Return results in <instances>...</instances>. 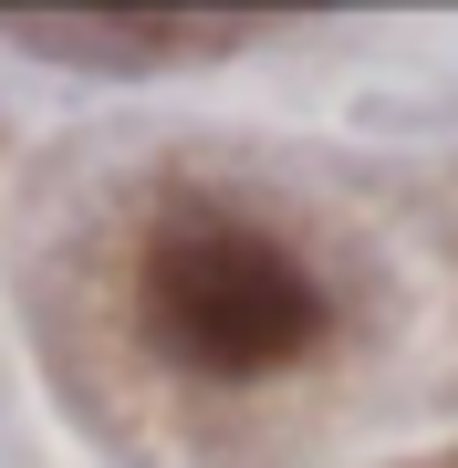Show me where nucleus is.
Instances as JSON below:
<instances>
[{
  "mask_svg": "<svg viewBox=\"0 0 458 468\" xmlns=\"http://www.w3.org/2000/svg\"><path fill=\"white\" fill-rule=\"evenodd\" d=\"M0 32H21V42H115L104 63H156L167 42H208L219 21H198V11H0Z\"/></svg>",
  "mask_w": 458,
  "mask_h": 468,
  "instance_id": "2",
  "label": "nucleus"
},
{
  "mask_svg": "<svg viewBox=\"0 0 458 468\" xmlns=\"http://www.w3.org/2000/svg\"><path fill=\"white\" fill-rule=\"evenodd\" d=\"M146 334L187 375L240 385V375H282L292 354H313L323 292L282 239L229 229V218H187L146 250Z\"/></svg>",
  "mask_w": 458,
  "mask_h": 468,
  "instance_id": "1",
  "label": "nucleus"
}]
</instances>
